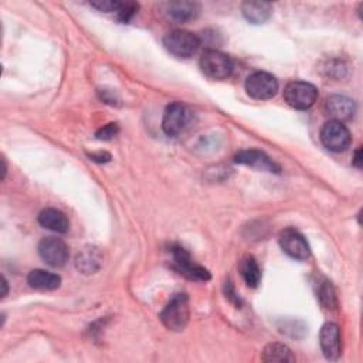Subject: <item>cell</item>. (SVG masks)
Returning <instances> with one entry per match:
<instances>
[{
  "label": "cell",
  "mask_w": 363,
  "mask_h": 363,
  "mask_svg": "<svg viewBox=\"0 0 363 363\" xmlns=\"http://www.w3.org/2000/svg\"><path fill=\"white\" fill-rule=\"evenodd\" d=\"M162 323L174 332H180L186 328L190 318L189 298L186 294H174L159 315Z\"/></svg>",
  "instance_id": "1"
},
{
  "label": "cell",
  "mask_w": 363,
  "mask_h": 363,
  "mask_svg": "<svg viewBox=\"0 0 363 363\" xmlns=\"http://www.w3.org/2000/svg\"><path fill=\"white\" fill-rule=\"evenodd\" d=\"M316 86L305 81H291L284 88V99L294 109H309L316 102Z\"/></svg>",
  "instance_id": "2"
},
{
  "label": "cell",
  "mask_w": 363,
  "mask_h": 363,
  "mask_svg": "<svg viewBox=\"0 0 363 363\" xmlns=\"http://www.w3.org/2000/svg\"><path fill=\"white\" fill-rule=\"evenodd\" d=\"M163 45L172 55L177 58H189L197 51L200 38L186 30H173L164 35Z\"/></svg>",
  "instance_id": "3"
},
{
  "label": "cell",
  "mask_w": 363,
  "mask_h": 363,
  "mask_svg": "<svg viewBox=\"0 0 363 363\" xmlns=\"http://www.w3.org/2000/svg\"><path fill=\"white\" fill-rule=\"evenodd\" d=\"M200 68L211 79H225L233 72V61L224 52L208 48L200 57Z\"/></svg>",
  "instance_id": "4"
},
{
  "label": "cell",
  "mask_w": 363,
  "mask_h": 363,
  "mask_svg": "<svg viewBox=\"0 0 363 363\" xmlns=\"http://www.w3.org/2000/svg\"><path fill=\"white\" fill-rule=\"evenodd\" d=\"M352 140L349 129L339 121H328L320 129V142L330 152H343L349 147Z\"/></svg>",
  "instance_id": "5"
},
{
  "label": "cell",
  "mask_w": 363,
  "mask_h": 363,
  "mask_svg": "<svg viewBox=\"0 0 363 363\" xmlns=\"http://www.w3.org/2000/svg\"><path fill=\"white\" fill-rule=\"evenodd\" d=\"M245 91L251 98L265 101L277 94L278 81L269 72L255 71L245 79Z\"/></svg>",
  "instance_id": "6"
},
{
  "label": "cell",
  "mask_w": 363,
  "mask_h": 363,
  "mask_svg": "<svg viewBox=\"0 0 363 363\" xmlns=\"http://www.w3.org/2000/svg\"><path fill=\"white\" fill-rule=\"evenodd\" d=\"M190 112L182 102H172L166 106L162 119V129L167 136L180 135L187 126Z\"/></svg>",
  "instance_id": "7"
},
{
  "label": "cell",
  "mask_w": 363,
  "mask_h": 363,
  "mask_svg": "<svg viewBox=\"0 0 363 363\" xmlns=\"http://www.w3.org/2000/svg\"><path fill=\"white\" fill-rule=\"evenodd\" d=\"M38 254L43 261L54 268L65 265L69 257L67 244L57 237H45L38 244Z\"/></svg>",
  "instance_id": "8"
},
{
  "label": "cell",
  "mask_w": 363,
  "mask_h": 363,
  "mask_svg": "<svg viewBox=\"0 0 363 363\" xmlns=\"http://www.w3.org/2000/svg\"><path fill=\"white\" fill-rule=\"evenodd\" d=\"M278 241L284 252L294 259L303 261L308 259L311 255V248L305 237L295 228H285L284 231H281Z\"/></svg>",
  "instance_id": "9"
},
{
  "label": "cell",
  "mask_w": 363,
  "mask_h": 363,
  "mask_svg": "<svg viewBox=\"0 0 363 363\" xmlns=\"http://www.w3.org/2000/svg\"><path fill=\"white\" fill-rule=\"evenodd\" d=\"M172 255H173V267L184 277H187L190 279H196V281H208L210 279L208 271L206 268L197 265L184 248L173 247Z\"/></svg>",
  "instance_id": "10"
},
{
  "label": "cell",
  "mask_w": 363,
  "mask_h": 363,
  "mask_svg": "<svg viewBox=\"0 0 363 363\" xmlns=\"http://www.w3.org/2000/svg\"><path fill=\"white\" fill-rule=\"evenodd\" d=\"M319 343L325 357L336 360L342 353V336L339 326L332 322L325 323L319 332Z\"/></svg>",
  "instance_id": "11"
},
{
  "label": "cell",
  "mask_w": 363,
  "mask_h": 363,
  "mask_svg": "<svg viewBox=\"0 0 363 363\" xmlns=\"http://www.w3.org/2000/svg\"><path fill=\"white\" fill-rule=\"evenodd\" d=\"M234 162L238 164H244L261 172L269 173H279V166L264 152L257 149H247L241 150L234 156Z\"/></svg>",
  "instance_id": "12"
},
{
  "label": "cell",
  "mask_w": 363,
  "mask_h": 363,
  "mask_svg": "<svg viewBox=\"0 0 363 363\" xmlns=\"http://www.w3.org/2000/svg\"><path fill=\"white\" fill-rule=\"evenodd\" d=\"M325 109L333 121L343 122V121H349L353 116L356 106L353 99H350L349 96L335 94L326 98Z\"/></svg>",
  "instance_id": "13"
},
{
  "label": "cell",
  "mask_w": 363,
  "mask_h": 363,
  "mask_svg": "<svg viewBox=\"0 0 363 363\" xmlns=\"http://www.w3.org/2000/svg\"><path fill=\"white\" fill-rule=\"evenodd\" d=\"M163 13L173 21L184 23L199 16L200 6L196 1H167L163 4Z\"/></svg>",
  "instance_id": "14"
},
{
  "label": "cell",
  "mask_w": 363,
  "mask_h": 363,
  "mask_svg": "<svg viewBox=\"0 0 363 363\" xmlns=\"http://www.w3.org/2000/svg\"><path fill=\"white\" fill-rule=\"evenodd\" d=\"M38 223L44 228L51 230L54 233H61V234L67 233L69 228V221H68L67 216L61 210L52 208V207L44 208L38 214Z\"/></svg>",
  "instance_id": "15"
},
{
  "label": "cell",
  "mask_w": 363,
  "mask_h": 363,
  "mask_svg": "<svg viewBox=\"0 0 363 363\" xmlns=\"http://www.w3.org/2000/svg\"><path fill=\"white\" fill-rule=\"evenodd\" d=\"M102 264V255L96 247H85L75 257V267L82 274H94Z\"/></svg>",
  "instance_id": "16"
},
{
  "label": "cell",
  "mask_w": 363,
  "mask_h": 363,
  "mask_svg": "<svg viewBox=\"0 0 363 363\" xmlns=\"http://www.w3.org/2000/svg\"><path fill=\"white\" fill-rule=\"evenodd\" d=\"M27 282L31 288L38 291H52L61 284V278L45 269H33L27 277Z\"/></svg>",
  "instance_id": "17"
},
{
  "label": "cell",
  "mask_w": 363,
  "mask_h": 363,
  "mask_svg": "<svg viewBox=\"0 0 363 363\" xmlns=\"http://www.w3.org/2000/svg\"><path fill=\"white\" fill-rule=\"evenodd\" d=\"M244 17L252 24L265 23L272 14V6L267 1H245L241 6Z\"/></svg>",
  "instance_id": "18"
},
{
  "label": "cell",
  "mask_w": 363,
  "mask_h": 363,
  "mask_svg": "<svg viewBox=\"0 0 363 363\" xmlns=\"http://www.w3.org/2000/svg\"><path fill=\"white\" fill-rule=\"evenodd\" d=\"M261 359L264 362H279V363H291L295 362V356L291 349L282 343H269L264 347Z\"/></svg>",
  "instance_id": "19"
},
{
  "label": "cell",
  "mask_w": 363,
  "mask_h": 363,
  "mask_svg": "<svg viewBox=\"0 0 363 363\" xmlns=\"http://www.w3.org/2000/svg\"><path fill=\"white\" fill-rule=\"evenodd\" d=\"M240 272L245 284L251 288H255L261 281V269L252 255H245L240 261Z\"/></svg>",
  "instance_id": "20"
},
{
  "label": "cell",
  "mask_w": 363,
  "mask_h": 363,
  "mask_svg": "<svg viewBox=\"0 0 363 363\" xmlns=\"http://www.w3.org/2000/svg\"><path fill=\"white\" fill-rule=\"evenodd\" d=\"M318 298H319L322 306L326 308V309H335L337 306V299H336L335 289H333V286L330 285V282L328 279H323L319 284Z\"/></svg>",
  "instance_id": "21"
},
{
  "label": "cell",
  "mask_w": 363,
  "mask_h": 363,
  "mask_svg": "<svg viewBox=\"0 0 363 363\" xmlns=\"http://www.w3.org/2000/svg\"><path fill=\"white\" fill-rule=\"evenodd\" d=\"M138 11V3L133 1H122L121 7L118 9V11L115 13L118 20L122 23H128Z\"/></svg>",
  "instance_id": "22"
},
{
  "label": "cell",
  "mask_w": 363,
  "mask_h": 363,
  "mask_svg": "<svg viewBox=\"0 0 363 363\" xmlns=\"http://www.w3.org/2000/svg\"><path fill=\"white\" fill-rule=\"evenodd\" d=\"M121 3L122 1H109V0H99V1H92L91 6L101 10V11H105V13H116L118 9L121 7Z\"/></svg>",
  "instance_id": "23"
},
{
  "label": "cell",
  "mask_w": 363,
  "mask_h": 363,
  "mask_svg": "<svg viewBox=\"0 0 363 363\" xmlns=\"http://www.w3.org/2000/svg\"><path fill=\"white\" fill-rule=\"evenodd\" d=\"M116 133H118V125L116 123H108L96 132V138L102 139V140H109V139L115 138Z\"/></svg>",
  "instance_id": "24"
},
{
  "label": "cell",
  "mask_w": 363,
  "mask_h": 363,
  "mask_svg": "<svg viewBox=\"0 0 363 363\" xmlns=\"http://www.w3.org/2000/svg\"><path fill=\"white\" fill-rule=\"evenodd\" d=\"M353 166L356 167V169H360L362 167V149L360 147H357L356 150H354V155H353Z\"/></svg>",
  "instance_id": "25"
},
{
  "label": "cell",
  "mask_w": 363,
  "mask_h": 363,
  "mask_svg": "<svg viewBox=\"0 0 363 363\" xmlns=\"http://www.w3.org/2000/svg\"><path fill=\"white\" fill-rule=\"evenodd\" d=\"M1 286H3V292H1V296H6L7 295V281L4 277H1Z\"/></svg>",
  "instance_id": "26"
}]
</instances>
